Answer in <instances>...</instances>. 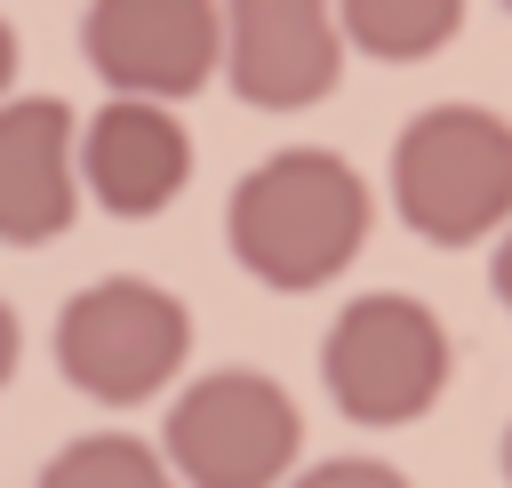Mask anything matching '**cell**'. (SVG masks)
Masks as SVG:
<instances>
[{
  "mask_svg": "<svg viewBox=\"0 0 512 488\" xmlns=\"http://www.w3.org/2000/svg\"><path fill=\"white\" fill-rule=\"evenodd\" d=\"M224 240H232L248 280H264L280 296H304V288L336 280L360 256V240H368V184H360V168L344 152L288 144V152L256 160L232 184Z\"/></svg>",
  "mask_w": 512,
  "mask_h": 488,
  "instance_id": "cell-1",
  "label": "cell"
},
{
  "mask_svg": "<svg viewBox=\"0 0 512 488\" xmlns=\"http://www.w3.org/2000/svg\"><path fill=\"white\" fill-rule=\"evenodd\" d=\"M392 208L440 248L512 224V120L488 104H424L392 144Z\"/></svg>",
  "mask_w": 512,
  "mask_h": 488,
  "instance_id": "cell-2",
  "label": "cell"
},
{
  "mask_svg": "<svg viewBox=\"0 0 512 488\" xmlns=\"http://www.w3.org/2000/svg\"><path fill=\"white\" fill-rule=\"evenodd\" d=\"M304 448V416L264 368H208L176 392L160 424V464L176 488H272Z\"/></svg>",
  "mask_w": 512,
  "mask_h": 488,
  "instance_id": "cell-3",
  "label": "cell"
},
{
  "mask_svg": "<svg viewBox=\"0 0 512 488\" xmlns=\"http://www.w3.org/2000/svg\"><path fill=\"white\" fill-rule=\"evenodd\" d=\"M320 376L352 424H416L448 384V328L424 296H352L320 344Z\"/></svg>",
  "mask_w": 512,
  "mask_h": 488,
  "instance_id": "cell-4",
  "label": "cell"
},
{
  "mask_svg": "<svg viewBox=\"0 0 512 488\" xmlns=\"http://www.w3.org/2000/svg\"><path fill=\"white\" fill-rule=\"evenodd\" d=\"M184 344H192V312L136 272L88 280L56 320V368L104 408H136L160 384H176Z\"/></svg>",
  "mask_w": 512,
  "mask_h": 488,
  "instance_id": "cell-5",
  "label": "cell"
},
{
  "mask_svg": "<svg viewBox=\"0 0 512 488\" xmlns=\"http://www.w3.org/2000/svg\"><path fill=\"white\" fill-rule=\"evenodd\" d=\"M80 48L112 80V96L176 104L208 88L224 56V24H216V0H88Z\"/></svg>",
  "mask_w": 512,
  "mask_h": 488,
  "instance_id": "cell-6",
  "label": "cell"
},
{
  "mask_svg": "<svg viewBox=\"0 0 512 488\" xmlns=\"http://www.w3.org/2000/svg\"><path fill=\"white\" fill-rule=\"evenodd\" d=\"M216 24H224L216 64H232V88L256 112H304L344 72V32L328 0H224Z\"/></svg>",
  "mask_w": 512,
  "mask_h": 488,
  "instance_id": "cell-7",
  "label": "cell"
},
{
  "mask_svg": "<svg viewBox=\"0 0 512 488\" xmlns=\"http://www.w3.org/2000/svg\"><path fill=\"white\" fill-rule=\"evenodd\" d=\"M80 168H72V112L64 96H8L0 104V240L40 248L72 232Z\"/></svg>",
  "mask_w": 512,
  "mask_h": 488,
  "instance_id": "cell-8",
  "label": "cell"
},
{
  "mask_svg": "<svg viewBox=\"0 0 512 488\" xmlns=\"http://www.w3.org/2000/svg\"><path fill=\"white\" fill-rule=\"evenodd\" d=\"M80 184L112 208V216H160L184 176H192V136L176 128L168 104H136V96H112L88 128H80Z\"/></svg>",
  "mask_w": 512,
  "mask_h": 488,
  "instance_id": "cell-9",
  "label": "cell"
},
{
  "mask_svg": "<svg viewBox=\"0 0 512 488\" xmlns=\"http://www.w3.org/2000/svg\"><path fill=\"white\" fill-rule=\"evenodd\" d=\"M328 8H336V32L384 64H416L448 48L464 24V0H328Z\"/></svg>",
  "mask_w": 512,
  "mask_h": 488,
  "instance_id": "cell-10",
  "label": "cell"
},
{
  "mask_svg": "<svg viewBox=\"0 0 512 488\" xmlns=\"http://www.w3.org/2000/svg\"><path fill=\"white\" fill-rule=\"evenodd\" d=\"M32 488H176L160 448L128 440V432H88V440H64Z\"/></svg>",
  "mask_w": 512,
  "mask_h": 488,
  "instance_id": "cell-11",
  "label": "cell"
},
{
  "mask_svg": "<svg viewBox=\"0 0 512 488\" xmlns=\"http://www.w3.org/2000/svg\"><path fill=\"white\" fill-rule=\"evenodd\" d=\"M296 488H408V472H392L376 456H328V464L296 472Z\"/></svg>",
  "mask_w": 512,
  "mask_h": 488,
  "instance_id": "cell-12",
  "label": "cell"
},
{
  "mask_svg": "<svg viewBox=\"0 0 512 488\" xmlns=\"http://www.w3.org/2000/svg\"><path fill=\"white\" fill-rule=\"evenodd\" d=\"M488 288H496V304L512 312V224H504V240H496V264H488Z\"/></svg>",
  "mask_w": 512,
  "mask_h": 488,
  "instance_id": "cell-13",
  "label": "cell"
},
{
  "mask_svg": "<svg viewBox=\"0 0 512 488\" xmlns=\"http://www.w3.org/2000/svg\"><path fill=\"white\" fill-rule=\"evenodd\" d=\"M16 352H24V328H16V312L0 304V392H8V376H16Z\"/></svg>",
  "mask_w": 512,
  "mask_h": 488,
  "instance_id": "cell-14",
  "label": "cell"
},
{
  "mask_svg": "<svg viewBox=\"0 0 512 488\" xmlns=\"http://www.w3.org/2000/svg\"><path fill=\"white\" fill-rule=\"evenodd\" d=\"M8 80H16V24L0 16V88H8Z\"/></svg>",
  "mask_w": 512,
  "mask_h": 488,
  "instance_id": "cell-15",
  "label": "cell"
},
{
  "mask_svg": "<svg viewBox=\"0 0 512 488\" xmlns=\"http://www.w3.org/2000/svg\"><path fill=\"white\" fill-rule=\"evenodd\" d=\"M504 480H512V424H504Z\"/></svg>",
  "mask_w": 512,
  "mask_h": 488,
  "instance_id": "cell-16",
  "label": "cell"
},
{
  "mask_svg": "<svg viewBox=\"0 0 512 488\" xmlns=\"http://www.w3.org/2000/svg\"><path fill=\"white\" fill-rule=\"evenodd\" d=\"M504 8H512V0H504Z\"/></svg>",
  "mask_w": 512,
  "mask_h": 488,
  "instance_id": "cell-17",
  "label": "cell"
}]
</instances>
